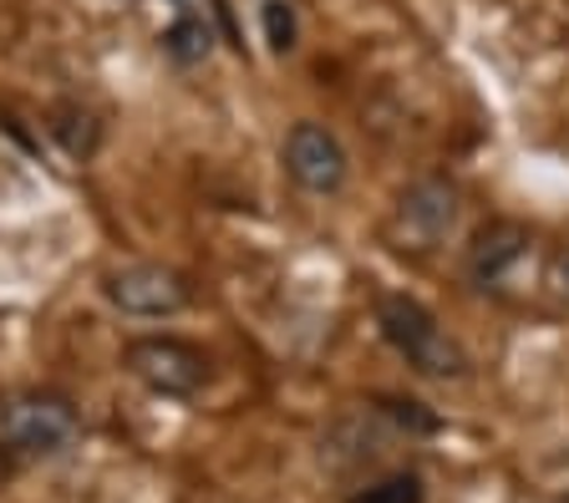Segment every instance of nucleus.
Here are the masks:
<instances>
[{"instance_id":"f257e3e1","label":"nucleus","mask_w":569,"mask_h":503,"mask_svg":"<svg viewBox=\"0 0 569 503\" xmlns=\"http://www.w3.org/2000/svg\"><path fill=\"white\" fill-rule=\"evenodd\" d=\"M377 325H381V335H387V346L397 351V356H407L412 372L432 376V382H458V376H468V351L442 331L438 315L427 311L422 300L387 290V295L377 300Z\"/></svg>"},{"instance_id":"f03ea898","label":"nucleus","mask_w":569,"mask_h":503,"mask_svg":"<svg viewBox=\"0 0 569 503\" xmlns=\"http://www.w3.org/2000/svg\"><path fill=\"white\" fill-rule=\"evenodd\" d=\"M82 437V418L67 396L57 392H21L0 408V443L11 447L16 457H61L71 443Z\"/></svg>"},{"instance_id":"7ed1b4c3","label":"nucleus","mask_w":569,"mask_h":503,"mask_svg":"<svg viewBox=\"0 0 569 503\" xmlns=\"http://www.w3.org/2000/svg\"><path fill=\"white\" fill-rule=\"evenodd\" d=\"M462 219V199L448 179H417L397 193V209H391V240L397 250H438Z\"/></svg>"},{"instance_id":"20e7f679","label":"nucleus","mask_w":569,"mask_h":503,"mask_svg":"<svg viewBox=\"0 0 569 503\" xmlns=\"http://www.w3.org/2000/svg\"><path fill=\"white\" fill-rule=\"evenodd\" d=\"M122 366L158 396H193L213 376L209 356L199 346H189V341H178V335H142V341H132Z\"/></svg>"},{"instance_id":"39448f33","label":"nucleus","mask_w":569,"mask_h":503,"mask_svg":"<svg viewBox=\"0 0 569 503\" xmlns=\"http://www.w3.org/2000/svg\"><path fill=\"white\" fill-rule=\"evenodd\" d=\"M102 295L118 305L122 315H178L189 305V280L168 270V264H122V270H107L102 275Z\"/></svg>"},{"instance_id":"423d86ee","label":"nucleus","mask_w":569,"mask_h":503,"mask_svg":"<svg viewBox=\"0 0 569 503\" xmlns=\"http://www.w3.org/2000/svg\"><path fill=\"white\" fill-rule=\"evenodd\" d=\"M284 173L300 183L306 193H341L346 189V148L331 128L320 122H296L284 132Z\"/></svg>"},{"instance_id":"0eeeda50","label":"nucleus","mask_w":569,"mask_h":503,"mask_svg":"<svg viewBox=\"0 0 569 503\" xmlns=\"http://www.w3.org/2000/svg\"><path fill=\"white\" fill-rule=\"evenodd\" d=\"M391 437H397V427H391L377 408L356 412V418H341L326 437H320V467H331V473L346 479V473H356V467H367Z\"/></svg>"},{"instance_id":"6e6552de","label":"nucleus","mask_w":569,"mask_h":503,"mask_svg":"<svg viewBox=\"0 0 569 503\" xmlns=\"http://www.w3.org/2000/svg\"><path fill=\"white\" fill-rule=\"evenodd\" d=\"M523 254H529V229L513 224V219H493V224H483L473 234V244H468V275L488 290L509 275Z\"/></svg>"},{"instance_id":"1a4fd4ad","label":"nucleus","mask_w":569,"mask_h":503,"mask_svg":"<svg viewBox=\"0 0 569 503\" xmlns=\"http://www.w3.org/2000/svg\"><path fill=\"white\" fill-rule=\"evenodd\" d=\"M158 47H163L173 61L193 67V61H203V57L213 51V21H209V16H199V11L178 16V21L168 26L163 37H158Z\"/></svg>"},{"instance_id":"9d476101","label":"nucleus","mask_w":569,"mask_h":503,"mask_svg":"<svg viewBox=\"0 0 569 503\" xmlns=\"http://www.w3.org/2000/svg\"><path fill=\"white\" fill-rule=\"evenodd\" d=\"M51 132H57V143L67 148L71 158H92L97 153V138H102V122L92 118L87 108H57L51 112Z\"/></svg>"},{"instance_id":"9b49d317","label":"nucleus","mask_w":569,"mask_h":503,"mask_svg":"<svg viewBox=\"0 0 569 503\" xmlns=\"http://www.w3.org/2000/svg\"><path fill=\"white\" fill-rule=\"evenodd\" d=\"M346 503H427V489H422V479L417 473H387V479H371V483H361V489L351 493Z\"/></svg>"},{"instance_id":"f8f14e48","label":"nucleus","mask_w":569,"mask_h":503,"mask_svg":"<svg viewBox=\"0 0 569 503\" xmlns=\"http://www.w3.org/2000/svg\"><path fill=\"white\" fill-rule=\"evenodd\" d=\"M377 412L391 422L397 432H407V437H427V432H438V418L422 408V402H402V396H381Z\"/></svg>"},{"instance_id":"ddd939ff","label":"nucleus","mask_w":569,"mask_h":503,"mask_svg":"<svg viewBox=\"0 0 569 503\" xmlns=\"http://www.w3.org/2000/svg\"><path fill=\"white\" fill-rule=\"evenodd\" d=\"M260 21H264V41H270L274 57L296 51V11H290V0H264Z\"/></svg>"},{"instance_id":"4468645a","label":"nucleus","mask_w":569,"mask_h":503,"mask_svg":"<svg viewBox=\"0 0 569 503\" xmlns=\"http://www.w3.org/2000/svg\"><path fill=\"white\" fill-rule=\"evenodd\" d=\"M555 295L569 305V254H559L555 260Z\"/></svg>"},{"instance_id":"2eb2a0df","label":"nucleus","mask_w":569,"mask_h":503,"mask_svg":"<svg viewBox=\"0 0 569 503\" xmlns=\"http://www.w3.org/2000/svg\"><path fill=\"white\" fill-rule=\"evenodd\" d=\"M11 483V447H0V489Z\"/></svg>"},{"instance_id":"dca6fc26","label":"nucleus","mask_w":569,"mask_h":503,"mask_svg":"<svg viewBox=\"0 0 569 503\" xmlns=\"http://www.w3.org/2000/svg\"><path fill=\"white\" fill-rule=\"evenodd\" d=\"M173 6H178L183 16H189V11H199V16H203V6H209V0H173Z\"/></svg>"},{"instance_id":"f3484780","label":"nucleus","mask_w":569,"mask_h":503,"mask_svg":"<svg viewBox=\"0 0 569 503\" xmlns=\"http://www.w3.org/2000/svg\"><path fill=\"white\" fill-rule=\"evenodd\" d=\"M559 503H569V499H559Z\"/></svg>"}]
</instances>
